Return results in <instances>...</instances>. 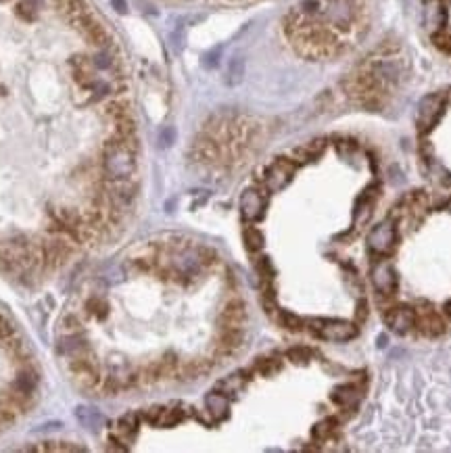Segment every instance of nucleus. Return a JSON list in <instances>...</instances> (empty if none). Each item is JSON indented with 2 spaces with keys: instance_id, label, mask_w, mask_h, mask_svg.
<instances>
[{
  "instance_id": "8",
  "label": "nucleus",
  "mask_w": 451,
  "mask_h": 453,
  "mask_svg": "<svg viewBox=\"0 0 451 453\" xmlns=\"http://www.w3.org/2000/svg\"><path fill=\"white\" fill-rule=\"evenodd\" d=\"M372 282L380 294H393L397 288V276L389 262H376L372 268Z\"/></svg>"
},
{
  "instance_id": "22",
  "label": "nucleus",
  "mask_w": 451,
  "mask_h": 453,
  "mask_svg": "<svg viewBox=\"0 0 451 453\" xmlns=\"http://www.w3.org/2000/svg\"><path fill=\"white\" fill-rule=\"evenodd\" d=\"M280 368H282L280 362L274 360V358H259V360L255 362V372H259L262 376H272V374H276Z\"/></svg>"
},
{
  "instance_id": "10",
  "label": "nucleus",
  "mask_w": 451,
  "mask_h": 453,
  "mask_svg": "<svg viewBox=\"0 0 451 453\" xmlns=\"http://www.w3.org/2000/svg\"><path fill=\"white\" fill-rule=\"evenodd\" d=\"M384 320L391 326V330H395L397 334H406L416 324V314L410 307H395L384 314Z\"/></svg>"
},
{
  "instance_id": "7",
  "label": "nucleus",
  "mask_w": 451,
  "mask_h": 453,
  "mask_svg": "<svg viewBox=\"0 0 451 453\" xmlns=\"http://www.w3.org/2000/svg\"><path fill=\"white\" fill-rule=\"evenodd\" d=\"M266 211V196L255 190V188H248L242 192L240 196V213L246 222H257L262 220Z\"/></svg>"
},
{
  "instance_id": "16",
  "label": "nucleus",
  "mask_w": 451,
  "mask_h": 453,
  "mask_svg": "<svg viewBox=\"0 0 451 453\" xmlns=\"http://www.w3.org/2000/svg\"><path fill=\"white\" fill-rule=\"evenodd\" d=\"M138 426H140V416L136 412H128L117 422V434L124 437L126 441H130L138 432Z\"/></svg>"
},
{
  "instance_id": "19",
  "label": "nucleus",
  "mask_w": 451,
  "mask_h": 453,
  "mask_svg": "<svg viewBox=\"0 0 451 453\" xmlns=\"http://www.w3.org/2000/svg\"><path fill=\"white\" fill-rule=\"evenodd\" d=\"M76 418H78L88 430H96L100 424H103V416H100L98 412H94V410H90V408H86V406L76 408Z\"/></svg>"
},
{
  "instance_id": "5",
  "label": "nucleus",
  "mask_w": 451,
  "mask_h": 453,
  "mask_svg": "<svg viewBox=\"0 0 451 453\" xmlns=\"http://www.w3.org/2000/svg\"><path fill=\"white\" fill-rule=\"evenodd\" d=\"M294 172H297V161H294V159L278 157V159L266 170L264 184L268 186V190L278 192V190H282V188L292 180Z\"/></svg>"
},
{
  "instance_id": "15",
  "label": "nucleus",
  "mask_w": 451,
  "mask_h": 453,
  "mask_svg": "<svg viewBox=\"0 0 451 453\" xmlns=\"http://www.w3.org/2000/svg\"><path fill=\"white\" fill-rule=\"evenodd\" d=\"M246 378H248V376H244V372H236V374H230V376L222 378V380H220V382L216 384V391L224 393L226 397H230V395H236V393H240V388L244 386Z\"/></svg>"
},
{
  "instance_id": "21",
  "label": "nucleus",
  "mask_w": 451,
  "mask_h": 453,
  "mask_svg": "<svg viewBox=\"0 0 451 453\" xmlns=\"http://www.w3.org/2000/svg\"><path fill=\"white\" fill-rule=\"evenodd\" d=\"M86 312H88L90 316L98 318V320H103V318H107V314H109V305H107V301H105V299L92 297V299L88 301V303H86Z\"/></svg>"
},
{
  "instance_id": "14",
  "label": "nucleus",
  "mask_w": 451,
  "mask_h": 453,
  "mask_svg": "<svg viewBox=\"0 0 451 453\" xmlns=\"http://www.w3.org/2000/svg\"><path fill=\"white\" fill-rule=\"evenodd\" d=\"M11 386H13L15 391L23 393V395L34 397V393H36V388H38V374H36L30 366H25V368L17 374V378H15V382H13Z\"/></svg>"
},
{
  "instance_id": "17",
  "label": "nucleus",
  "mask_w": 451,
  "mask_h": 453,
  "mask_svg": "<svg viewBox=\"0 0 451 453\" xmlns=\"http://www.w3.org/2000/svg\"><path fill=\"white\" fill-rule=\"evenodd\" d=\"M332 401L336 406H343V408H349L354 406V401H358V391L354 384H340L332 391Z\"/></svg>"
},
{
  "instance_id": "13",
  "label": "nucleus",
  "mask_w": 451,
  "mask_h": 453,
  "mask_svg": "<svg viewBox=\"0 0 451 453\" xmlns=\"http://www.w3.org/2000/svg\"><path fill=\"white\" fill-rule=\"evenodd\" d=\"M205 408L207 412L216 418V420H224L228 416L230 404H228V397L220 391H213L205 397Z\"/></svg>"
},
{
  "instance_id": "20",
  "label": "nucleus",
  "mask_w": 451,
  "mask_h": 453,
  "mask_svg": "<svg viewBox=\"0 0 451 453\" xmlns=\"http://www.w3.org/2000/svg\"><path fill=\"white\" fill-rule=\"evenodd\" d=\"M418 326H420V330L424 332V334H430V336H435V334H439V332H443V322L432 314V312H428V314H424L420 320H418Z\"/></svg>"
},
{
  "instance_id": "6",
  "label": "nucleus",
  "mask_w": 451,
  "mask_h": 453,
  "mask_svg": "<svg viewBox=\"0 0 451 453\" xmlns=\"http://www.w3.org/2000/svg\"><path fill=\"white\" fill-rule=\"evenodd\" d=\"M395 240H397V230H395L393 222H382L372 228V232L368 236V246L372 253L384 255L395 246Z\"/></svg>"
},
{
  "instance_id": "9",
  "label": "nucleus",
  "mask_w": 451,
  "mask_h": 453,
  "mask_svg": "<svg viewBox=\"0 0 451 453\" xmlns=\"http://www.w3.org/2000/svg\"><path fill=\"white\" fill-rule=\"evenodd\" d=\"M246 320V305L242 299H230L220 314L222 328H242Z\"/></svg>"
},
{
  "instance_id": "3",
  "label": "nucleus",
  "mask_w": 451,
  "mask_h": 453,
  "mask_svg": "<svg viewBox=\"0 0 451 453\" xmlns=\"http://www.w3.org/2000/svg\"><path fill=\"white\" fill-rule=\"evenodd\" d=\"M69 374L82 391H96L100 388V382H103L98 364L88 353L69 358Z\"/></svg>"
},
{
  "instance_id": "2",
  "label": "nucleus",
  "mask_w": 451,
  "mask_h": 453,
  "mask_svg": "<svg viewBox=\"0 0 451 453\" xmlns=\"http://www.w3.org/2000/svg\"><path fill=\"white\" fill-rule=\"evenodd\" d=\"M57 236L53 238H44L40 244V253H42V268L44 270H57L61 268L73 253V246L69 238L63 232H55Z\"/></svg>"
},
{
  "instance_id": "23",
  "label": "nucleus",
  "mask_w": 451,
  "mask_h": 453,
  "mask_svg": "<svg viewBox=\"0 0 451 453\" xmlns=\"http://www.w3.org/2000/svg\"><path fill=\"white\" fill-rule=\"evenodd\" d=\"M280 324L290 332L303 330V320H301L299 316H294V314H290V312H280Z\"/></svg>"
},
{
  "instance_id": "24",
  "label": "nucleus",
  "mask_w": 451,
  "mask_h": 453,
  "mask_svg": "<svg viewBox=\"0 0 451 453\" xmlns=\"http://www.w3.org/2000/svg\"><path fill=\"white\" fill-rule=\"evenodd\" d=\"M15 334H17L15 324H13L5 314H0V347H3V342L9 340V338L15 336Z\"/></svg>"
},
{
  "instance_id": "4",
  "label": "nucleus",
  "mask_w": 451,
  "mask_h": 453,
  "mask_svg": "<svg viewBox=\"0 0 451 453\" xmlns=\"http://www.w3.org/2000/svg\"><path fill=\"white\" fill-rule=\"evenodd\" d=\"M312 328L318 336L332 342H345L358 334V328L354 324L343 320H312Z\"/></svg>"
},
{
  "instance_id": "26",
  "label": "nucleus",
  "mask_w": 451,
  "mask_h": 453,
  "mask_svg": "<svg viewBox=\"0 0 451 453\" xmlns=\"http://www.w3.org/2000/svg\"><path fill=\"white\" fill-rule=\"evenodd\" d=\"M255 268H257V274H259L264 280H272V276H274V268H272V264H270L268 257H259V259L255 262Z\"/></svg>"
},
{
  "instance_id": "1",
  "label": "nucleus",
  "mask_w": 451,
  "mask_h": 453,
  "mask_svg": "<svg viewBox=\"0 0 451 453\" xmlns=\"http://www.w3.org/2000/svg\"><path fill=\"white\" fill-rule=\"evenodd\" d=\"M138 167V138L111 134L100 146V172L107 180H132Z\"/></svg>"
},
{
  "instance_id": "28",
  "label": "nucleus",
  "mask_w": 451,
  "mask_h": 453,
  "mask_svg": "<svg viewBox=\"0 0 451 453\" xmlns=\"http://www.w3.org/2000/svg\"><path fill=\"white\" fill-rule=\"evenodd\" d=\"M61 328L65 330V334L80 332V330H82V322H80V318H76V316H65V318L61 320Z\"/></svg>"
},
{
  "instance_id": "18",
  "label": "nucleus",
  "mask_w": 451,
  "mask_h": 453,
  "mask_svg": "<svg viewBox=\"0 0 451 453\" xmlns=\"http://www.w3.org/2000/svg\"><path fill=\"white\" fill-rule=\"evenodd\" d=\"M242 240H244L246 251H251V253H257V251H262V248H264V242H266L264 232H262L259 228H255V226H248V228L244 230Z\"/></svg>"
},
{
  "instance_id": "25",
  "label": "nucleus",
  "mask_w": 451,
  "mask_h": 453,
  "mask_svg": "<svg viewBox=\"0 0 451 453\" xmlns=\"http://www.w3.org/2000/svg\"><path fill=\"white\" fill-rule=\"evenodd\" d=\"M286 358H288L292 364H308L310 358H312V353H310V349H305V347H294V349H288Z\"/></svg>"
},
{
  "instance_id": "11",
  "label": "nucleus",
  "mask_w": 451,
  "mask_h": 453,
  "mask_svg": "<svg viewBox=\"0 0 451 453\" xmlns=\"http://www.w3.org/2000/svg\"><path fill=\"white\" fill-rule=\"evenodd\" d=\"M59 353L61 356H67V358H76V356H84L90 351L88 342L80 336V332H71V334H65L63 338H59Z\"/></svg>"
},
{
  "instance_id": "12",
  "label": "nucleus",
  "mask_w": 451,
  "mask_h": 453,
  "mask_svg": "<svg viewBox=\"0 0 451 453\" xmlns=\"http://www.w3.org/2000/svg\"><path fill=\"white\" fill-rule=\"evenodd\" d=\"M244 340L242 328H222L220 340H218V353L220 356H232L236 349H240Z\"/></svg>"
},
{
  "instance_id": "27",
  "label": "nucleus",
  "mask_w": 451,
  "mask_h": 453,
  "mask_svg": "<svg viewBox=\"0 0 451 453\" xmlns=\"http://www.w3.org/2000/svg\"><path fill=\"white\" fill-rule=\"evenodd\" d=\"M330 424H332L330 420L316 424V426H314V430H312V437H314L316 441H326V439H328V434L332 432V426H330Z\"/></svg>"
}]
</instances>
